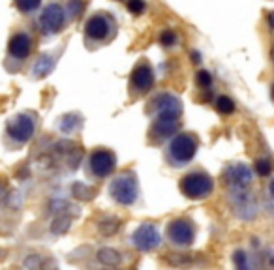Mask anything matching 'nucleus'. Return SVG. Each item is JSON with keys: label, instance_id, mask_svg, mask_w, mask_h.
Listing matches in <instances>:
<instances>
[{"label": "nucleus", "instance_id": "f257e3e1", "mask_svg": "<svg viewBox=\"0 0 274 270\" xmlns=\"http://www.w3.org/2000/svg\"><path fill=\"white\" fill-rule=\"evenodd\" d=\"M107 193L118 206H135L141 199L137 175L133 171H122L109 182Z\"/></svg>", "mask_w": 274, "mask_h": 270}, {"label": "nucleus", "instance_id": "f03ea898", "mask_svg": "<svg viewBox=\"0 0 274 270\" xmlns=\"http://www.w3.org/2000/svg\"><path fill=\"white\" fill-rule=\"evenodd\" d=\"M197 137L193 133H177L165 148V158L171 167H184L197 154Z\"/></svg>", "mask_w": 274, "mask_h": 270}, {"label": "nucleus", "instance_id": "7ed1b4c3", "mask_svg": "<svg viewBox=\"0 0 274 270\" xmlns=\"http://www.w3.org/2000/svg\"><path fill=\"white\" fill-rule=\"evenodd\" d=\"M116 169V156L115 152L107 150V148H96L88 154L85 161V173L90 180L100 182L109 178Z\"/></svg>", "mask_w": 274, "mask_h": 270}, {"label": "nucleus", "instance_id": "20e7f679", "mask_svg": "<svg viewBox=\"0 0 274 270\" xmlns=\"http://www.w3.org/2000/svg\"><path fill=\"white\" fill-rule=\"evenodd\" d=\"M178 188H180V193L186 199H207L214 191V180L205 171H192L180 178Z\"/></svg>", "mask_w": 274, "mask_h": 270}, {"label": "nucleus", "instance_id": "39448f33", "mask_svg": "<svg viewBox=\"0 0 274 270\" xmlns=\"http://www.w3.org/2000/svg\"><path fill=\"white\" fill-rule=\"evenodd\" d=\"M36 114L30 111H23V113L14 114L8 124H6V137L10 141H14V144L23 146L29 141H32L34 133H36Z\"/></svg>", "mask_w": 274, "mask_h": 270}, {"label": "nucleus", "instance_id": "423d86ee", "mask_svg": "<svg viewBox=\"0 0 274 270\" xmlns=\"http://www.w3.org/2000/svg\"><path fill=\"white\" fill-rule=\"evenodd\" d=\"M165 240L173 248L186 250L195 240V223L190 218H175L165 225Z\"/></svg>", "mask_w": 274, "mask_h": 270}, {"label": "nucleus", "instance_id": "0eeeda50", "mask_svg": "<svg viewBox=\"0 0 274 270\" xmlns=\"http://www.w3.org/2000/svg\"><path fill=\"white\" fill-rule=\"evenodd\" d=\"M130 244L131 248L143 254L158 250L161 244V233H160L158 225L152 222H143L139 227L133 229V233L130 235Z\"/></svg>", "mask_w": 274, "mask_h": 270}, {"label": "nucleus", "instance_id": "6e6552de", "mask_svg": "<svg viewBox=\"0 0 274 270\" xmlns=\"http://www.w3.org/2000/svg\"><path fill=\"white\" fill-rule=\"evenodd\" d=\"M229 203L235 216L242 222H252L258 212V199L250 190H229Z\"/></svg>", "mask_w": 274, "mask_h": 270}, {"label": "nucleus", "instance_id": "1a4fd4ad", "mask_svg": "<svg viewBox=\"0 0 274 270\" xmlns=\"http://www.w3.org/2000/svg\"><path fill=\"white\" fill-rule=\"evenodd\" d=\"M66 23V14L60 4H47L40 15V25L45 34H57Z\"/></svg>", "mask_w": 274, "mask_h": 270}, {"label": "nucleus", "instance_id": "9d476101", "mask_svg": "<svg viewBox=\"0 0 274 270\" xmlns=\"http://www.w3.org/2000/svg\"><path fill=\"white\" fill-rule=\"evenodd\" d=\"M178 131V116L175 114H156L152 120V126L148 129V135L154 141L167 139L171 135H177Z\"/></svg>", "mask_w": 274, "mask_h": 270}, {"label": "nucleus", "instance_id": "9b49d317", "mask_svg": "<svg viewBox=\"0 0 274 270\" xmlns=\"http://www.w3.org/2000/svg\"><path fill=\"white\" fill-rule=\"evenodd\" d=\"M254 180V173L244 163H235L226 169V184L229 190H248Z\"/></svg>", "mask_w": 274, "mask_h": 270}, {"label": "nucleus", "instance_id": "f8f14e48", "mask_svg": "<svg viewBox=\"0 0 274 270\" xmlns=\"http://www.w3.org/2000/svg\"><path fill=\"white\" fill-rule=\"evenodd\" d=\"M154 79L156 77H154L152 66L148 62H141L131 71V88L139 94H145L154 86Z\"/></svg>", "mask_w": 274, "mask_h": 270}, {"label": "nucleus", "instance_id": "ddd939ff", "mask_svg": "<svg viewBox=\"0 0 274 270\" xmlns=\"http://www.w3.org/2000/svg\"><path fill=\"white\" fill-rule=\"evenodd\" d=\"M150 111L154 114H175V116H180L182 114V101L178 100L175 94L161 92V94H158L152 100Z\"/></svg>", "mask_w": 274, "mask_h": 270}, {"label": "nucleus", "instance_id": "4468645a", "mask_svg": "<svg viewBox=\"0 0 274 270\" xmlns=\"http://www.w3.org/2000/svg\"><path fill=\"white\" fill-rule=\"evenodd\" d=\"M85 32L90 40L94 42H103L109 38V32H111V21L105 17V15H94L90 17L87 23H85Z\"/></svg>", "mask_w": 274, "mask_h": 270}, {"label": "nucleus", "instance_id": "2eb2a0df", "mask_svg": "<svg viewBox=\"0 0 274 270\" xmlns=\"http://www.w3.org/2000/svg\"><path fill=\"white\" fill-rule=\"evenodd\" d=\"M8 53L12 55L17 60H25L32 53V40H30L29 34H14L10 38V43H8Z\"/></svg>", "mask_w": 274, "mask_h": 270}, {"label": "nucleus", "instance_id": "dca6fc26", "mask_svg": "<svg viewBox=\"0 0 274 270\" xmlns=\"http://www.w3.org/2000/svg\"><path fill=\"white\" fill-rule=\"evenodd\" d=\"M58 129L66 135H73L83 128V116L79 113H66L58 118Z\"/></svg>", "mask_w": 274, "mask_h": 270}, {"label": "nucleus", "instance_id": "f3484780", "mask_svg": "<svg viewBox=\"0 0 274 270\" xmlns=\"http://www.w3.org/2000/svg\"><path fill=\"white\" fill-rule=\"evenodd\" d=\"M55 64L57 60L53 55H40L38 60L34 62V68H32V75L36 79H42V77H47L51 71L55 70Z\"/></svg>", "mask_w": 274, "mask_h": 270}, {"label": "nucleus", "instance_id": "a211bd4d", "mask_svg": "<svg viewBox=\"0 0 274 270\" xmlns=\"http://www.w3.org/2000/svg\"><path fill=\"white\" fill-rule=\"evenodd\" d=\"M96 259H98V263L103 265V267H111V269H115V267H118V265L122 263V254L116 252L115 248L105 246V248H100V250L96 252Z\"/></svg>", "mask_w": 274, "mask_h": 270}, {"label": "nucleus", "instance_id": "6ab92c4d", "mask_svg": "<svg viewBox=\"0 0 274 270\" xmlns=\"http://www.w3.org/2000/svg\"><path fill=\"white\" fill-rule=\"evenodd\" d=\"M72 223H73V216L70 212L57 214V216H55V220L51 222L49 229H51V233H53L55 237H60V235H66V233L70 231Z\"/></svg>", "mask_w": 274, "mask_h": 270}, {"label": "nucleus", "instance_id": "aec40b11", "mask_svg": "<svg viewBox=\"0 0 274 270\" xmlns=\"http://www.w3.org/2000/svg\"><path fill=\"white\" fill-rule=\"evenodd\" d=\"M120 227H122V220L116 218V216H105L103 220H100V223H98V231H100V235H103V237H113V235L118 233Z\"/></svg>", "mask_w": 274, "mask_h": 270}, {"label": "nucleus", "instance_id": "412c9836", "mask_svg": "<svg viewBox=\"0 0 274 270\" xmlns=\"http://www.w3.org/2000/svg\"><path fill=\"white\" fill-rule=\"evenodd\" d=\"M70 191H72L73 199H79V201H90L94 199V195H96V190L92 186L85 184V182H75L70 188Z\"/></svg>", "mask_w": 274, "mask_h": 270}, {"label": "nucleus", "instance_id": "4be33fe9", "mask_svg": "<svg viewBox=\"0 0 274 270\" xmlns=\"http://www.w3.org/2000/svg\"><path fill=\"white\" fill-rule=\"evenodd\" d=\"M165 263L175 269H188L193 265V257L190 254H171V255L165 257Z\"/></svg>", "mask_w": 274, "mask_h": 270}, {"label": "nucleus", "instance_id": "5701e85b", "mask_svg": "<svg viewBox=\"0 0 274 270\" xmlns=\"http://www.w3.org/2000/svg\"><path fill=\"white\" fill-rule=\"evenodd\" d=\"M216 109L222 114H231L235 113V101L227 98V96H218L216 98Z\"/></svg>", "mask_w": 274, "mask_h": 270}, {"label": "nucleus", "instance_id": "b1692460", "mask_svg": "<svg viewBox=\"0 0 274 270\" xmlns=\"http://www.w3.org/2000/svg\"><path fill=\"white\" fill-rule=\"evenodd\" d=\"M15 6L23 14H32L42 6V0H15Z\"/></svg>", "mask_w": 274, "mask_h": 270}, {"label": "nucleus", "instance_id": "393cba45", "mask_svg": "<svg viewBox=\"0 0 274 270\" xmlns=\"http://www.w3.org/2000/svg\"><path fill=\"white\" fill-rule=\"evenodd\" d=\"M44 269V261L42 257L36 254H30L23 259V270H42Z\"/></svg>", "mask_w": 274, "mask_h": 270}, {"label": "nucleus", "instance_id": "a878e982", "mask_svg": "<svg viewBox=\"0 0 274 270\" xmlns=\"http://www.w3.org/2000/svg\"><path fill=\"white\" fill-rule=\"evenodd\" d=\"M233 263H235V270H252L250 263H248V255L242 250H237L233 254Z\"/></svg>", "mask_w": 274, "mask_h": 270}, {"label": "nucleus", "instance_id": "bb28decb", "mask_svg": "<svg viewBox=\"0 0 274 270\" xmlns=\"http://www.w3.org/2000/svg\"><path fill=\"white\" fill-rule=\"evenodd\" d=\"M195 81H197V85L201 86V88H210V85H212V75L207 70H201L195 73Z\"/></svg>", "mask_w": 274, "mask_h": 270}, {"label": "nucleus", "instance_id": "cd10ccee", "mask_svg": "<svg viewBox=\"0 0 274 270\" xmlns=\"http://www.w3.org/2000/svg\"><path fill=\"white\" fill-rule=\"evenodd\" d=\"M68 208H70V203L64 199H53L49 203V210L55 214H64Z\"/></svg>", "mask_w": 274, "mask_h": 270}, {"label": "nucleus", "instance_id": "c85d7f7f", "mask_svg": "<svg viewBox=\"0 0 274 270\" xmlns=\"http://www.w3.org/2000/svg\"><path fill=\"white\" fill-rule=\"evenodd\" d=\"M160 43L163 47H173L175 43H177V34H175L173 30H163L160 34Z\"/></svg>", "mask_w": 274, "mask_h": 270}, {"label": "nucleus", "instance_id": "c756f323", "mask_svg": "<svg viewBox=\"0 0 274 270\" xmlns=\"http://www.w3.org/2000/svg\"><path fill=\"white\" fill-rule=\"evenodd\" d=\"M256 171H258V175H261V176H269V175H271V171H273V165H271V161H269V159L261 158V159L256 161Z\"/></svg>", "mask_w": 274, "mask_h": 270}, {"label": "nucleus", "instance_id": "7c9ffc66", "mask_svg": "<svg viewBox=\"0 0 274 270\" xmlns=\"http://www.w3.org/2000/svg\"><path fill=\"white\" fill-rule=\"evenodd\" d=\"M68 12H70L73 19L81 17L83 15V0H70L68 2Z\"/></svg>", "mask_w": 274, "mask_h": 270}, {"label": "nucleus", "instance_id": "2f4dec72", "mask_svg": "<svg viewBox=\"0 0 274 270\" xmlns=\"http://www.w3.org/2000/svg\"><path fill=\"white\" fill-rule=\"evenodd\" d=\"M145 0H130L128 2V12L133 15H139V14H143L145 12Z\"/></svg>", "mask_w": 274, "mask_h": 270}, {"label": "nucleus", "instance_id": "473e14b6", "mask_svg": "<svg viewBox=\"0 0 274 270\" xmlns=\"http://www.w3.org/2000/svg\"><path fill=\"white\" fill-rule=\"evenodd\" d=\"M73 148H75V143L68 141V139H62V141H58L57 144H55V150H57V152H62V154L72 152Z\"/></svg>", "mask_w": 274, "mask_h": 270}, {"label": "nucleus", "instance_id": "72a5a7b5", "mask_svg": "<svg viewBox=\"0 0 274 270\" xmlns=\"http://www.w3.org/2000/svg\"><path fill=\"white\" fill-rule=\"evenodd\" d=\"M10 195H12V191H10L8 182L6 180H0V205H6L10 201Z\"/></svg>", "mask_w": 274, "mask_h": 270}, {"label": "nucleus", "instance_id": "f704fd0d", "mask_svg": "<svg viewBox=\"0 0 274 270\" xmlns=\"http://www.w3.org/2000/svg\"><path fill=\"white\" fill-rule=\"evenodd\" d=\"M265 267H267V270H274V252H267V255H265Z\"/></svg>", "mask_w": 274, "mask_h": 270}, {"label": "nucleus", "instance_id": "c9c22d12", "mask_svg": "<svg viewBox=\"0 0 274 270\" xmlns=\"http://www.w3.org/2000/svg\"><path fill=\"white\" fill-rule=\"evenodd\" d=\"M42 270H58V265L55 259H47V261H44V269Z\"/></svg>", "mask_w": 274, "mask_h": 270}, {"label": "nucleus", "instance_id": "e433bc0d", "mask_svg": "<svg viewBox=\"0 0 274 270\" xmlns=\"http://www.w3.org/2000/svg\"><path fill=\"white\" fill-rule=\"evenodd\" d=\"M192 62H195V64H199L201 62V57H199V53L195 51V53H192Z\"/></svg>", "mask_w": 274, "mask_h": 270}, {"label": "nucleus", "instance_id": "4c0bfd02", "mask_svg": "<svg viewBox=\"0 0 274 270\" xmlns=\"http://www.w3.org/2000/svg\"><path fill=\"white\" fill-rule=\"evenodd\" d=\"M269 193H271V197L274 199V178L271 180V184H269Z\"/></svg>", "mask_w": 274, "mask_h": 270}, {"label": "nucleus", "instance_id": "58836bf2", "mask_svg": "<svg viewBox=\"0 0 274 270\" xmlns=\"http://www.w3.org/2000/svg\"><path fill=\"white\" fill-rule=\"evenodd\" d=\"M269 25H271V29H274V12L269 15Z\"/></svg>", "mask_w": 274, "mask_h": 270}, {"label": "nucleus", "instance_id": "ea45409f", "mask_svg": "<svg viewBox=\"0 0 274 270\" xmlns=\"http://www.w3.org/2000/svg\"><path fill=\"white\" fill-rule=\"evenodd\" d=\"M131 270H137V269H131Z\"/></svg>", "mask_w": 274, "mask_h": 270}]
</instances>
